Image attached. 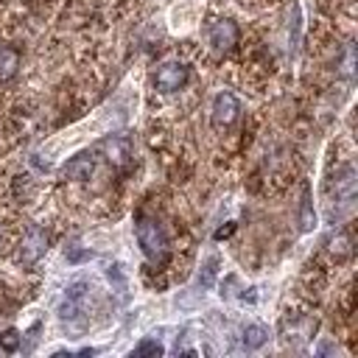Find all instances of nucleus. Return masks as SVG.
Wrapping results in <instances>:
<instances>
[{
	"label": "nucleus",
	"instance_id": "3",
	"mask_svg": "<svg viewBox=\"0 0 358 358\" xmlns=\"http://www.w3.org/2000/svg\"><path fill=\"white\" fill-rule=\"evenodd\" d=\"M45 252H48V232L42 227H28V232L17 243V263L20 266H34L45 257Z\"/></svg>",
	"mask_w": 358,
	"mask_h": 358
},
{
	"label": "nucleus",
	"instance_id": "1",
	"mask_svg": "<svg viewBox=\"0 0 358 358\" xmlns=\"http://www.w3.org/2000/svg\"><path fill=\"white\" fill-rule=\"evenodd\" d=\"M134 232H137V243L143 249V255L148 257V263L154 266H162L171 255V243H168V235L162 229V224L151 215H137V224H134Z\"/></svg>",
	"mask_w": 358,
	"mask_h": 358
},
{
	"label": "nucleus",
	"instance_id": "17",
	"mask_svg": "<svg viewBox=\"0 0 358 358\" xmlns=\"http://www.w3.org/2000/svg\"><path fill=\"white\" fill-rule=\"evenodd\" d=\"M31 162H34L36 168H42V171H48V168H50L48 162H42V159H39V154H34V157H31Z\"/></svg>",
	"mask_w": 358,
	"mask_h": 358
},
{
	"label": "nucleus",
	"instance_id": "5",
	"mask_svg": "<svg viewBox=\"0 0 358 358\" xmlns=\"http://www.w3.org/2000/svg\"><path fill=\"white\" fill-rule=\"evenodd\" d=\"M238 115H241V101H238L232 92L221 90V92L213 98V106H210V123H213L215 129H229V126L238 120Z\"/></svg>",
	"mask_w": 358,
	"mask_h": 358
},
{
	"label": "nucleus",
	"instance_id": "16",
	"mask_svg": "<svg viewBox=\"0 0 358 358\" xmlns=\"http://www.w3.org/2000/svg\"><path fill=\"white\" fill-rule=\"evenodd\" d=\"M352 64H355V48L347 45V48H344V67H341V73H344L350 81H352Z\"/></svg>",
	"mask_w": 358,
	"mask_h": 358
},
{
	"label": "nucleus",
	"instance_id": "2",
	"mask_svg": "<svg viewBox=\"0 0 358 358\" xmlns=\"http://www.w3.org/2000/svg\"><path fill=\"white\" fill-rule=\"evenodd\" d=\"M238 39H241V31H238V25H235L229 17L213 20L210 28H207V42H210V48H213L218 56L232 53L235 45H238Z\"/></svg>",
	"mask_w": 358,
	"mask_h": 358
},
{
	"label": "nucleus",
	"instance_id": "15",
	"mask_svg": "<svg viewBox=\"0 0 358 358\" xmlns=\"http://www.w3.org/2000/svg\"><path fill=\"white\" fill-rule=\"evenodd\" d=\"M215 266H218V257H215V255H213V257H207L204 271L199 274V285H201V288H210V285H213V277H215V271H218Z\"/></svg>",
	"mask_w": 358,
	"mask_h": 358
},
{
	"label": "nucleus",
	"instance_id": "6",
	"mask_svg": "<svg viewBox=\"0 0 358 358\" xmlns=\"http://www.w3.org/2000/svg\"><path fill=\"white\" fill-rule=\"evenodd\" d=\"M101 151H103V157L112 168H126L129 159H131V140L123 137V134H112L101 143Z\"/></svg>",
	"mask_w": 358,
	"mask_h": 358
},
{
	"label": "nucleus",
	"instance_id": "7",
	"mask_svg": "<svg viewBox=\"0 0 358 358\" xmlns=\"http://www.w3.org/2000/svg\"><path fill=\"white\" fill-rule=\"evenodd\" d=\"M92 173H95V159H92V154H87V151L70 157V159L62 165V176L70 179V182H87Z\"/></svg>",
	"mask_w": 358,
	"mask_h": 358
},
{
	"label": "nucleus",
	"instance_id": "12",
	"mask_svg": "<svg viewBox=\"0 0 358 358\" xmlns=\"http://www.w3.org/2000/svg\"><path fill=\"white\" fill-rule=\"evenodd\" d=\"M20 70V53L14 48H0V84L11 81Z\"/></svg>",
	"mask_w": 358,
	"mask_h": 358
},
{
	"label": "nucleus",
	"instance_id": "11",
	"mask_svg": "<svg viewBox=\"0 0 358 358\" xmlns=\"http://www.w3.org/2000/svg\"><path fill=\"white\" fill-rule=\"evenodd\" d=\"M268 341V327L266 324H246L241 330V344L243 350H260Z\"/></svg>",
	"mask_w": 358,
	"mask_h": 358
},
{
	"label": "nucleus",
	"instance_id": "14",
	"mask_svg": "<svg viewBox=\"0 0 358 358\" xmlns=\"http://www.w3.org/2000/svg\"><path fill=\"white\" fill-rule=\"evenodd\" d=\"M20 341H22V336L14 327H8V330L0 333V350H6V352H14L20 347Z\"/></svg>",
	"mask_w": 358,
	"mask_h": 358
},
{
	"label": "nucleus",
	"instance_id": "10",
	"mask_svg": "<svg viewBox=\"0 0 358 358\" xmlns=\"http://www.w3.org/2000/svg\"><path fill=\"white\" fill-rule=\"evenodd\" d=\"M327 252H330V257H336V260L352 257V238H350L344 229H336V235H330V241H327Z\"/></svg>",
	"mask_w": 358,
	"mask_h": 358
},
{
	"label": "nucleus",
	"instance_id": "8",
	"mask_svg": "<svg viewBox=\"0 0 358 358\" xmlns=\"http://www.w3.org/2000/svg\"><path fill=\"white\" fill-rule=\"evenodd\" d=\"M330 187H336V201L352 204V199H355V171H352V165H341L330 176Z\"/></svg>",
	"mask_w": 358,
	"mask_h": 358
},
{
	"label": "nucleus",
	"instance_id": "9",
	"mask_svg": "<svg viewBox=\"0 0 358 358\" xmlns=\"http://www.w3.org/2000/svg\"><path fill=\"white\" fill-rule=\"evenodd\" d=\"M316 227V210H313V199H310V185H302V196H299V229L310 232Z\"/></svg>",
	"mask_w": 358,
	"mask_h": 358
},
{
	"label": "nucleus",
	"instance_id": "4",
	"mask_svg": "<svg viewBox=\"0 0 358 358\" xmlns=\"http://www.w3.org/2000/svg\"><path fill=\"white\" fill-rule=\"evenodd\" d=\"M187 78H190L187 64H182V62H165L154 73V87L168 95V92H179L187 84Z\"/></svg>",
	"mask_w": 358,
	"mask_h": 358
},
{
	"label": "nucleus",
	"instance_id": "13",
	"mask_svg": "<svg viewBox=\"0 0 358 358\" xmlns=\"http://www.w3.org/2000/svg\"><path fill=\"white\" fill-rule=\"evenodd\" d=\"M162 352H165V347H162L157 338H143V341L134 347V355H154V358H157V355H162Z\"/></svg>",
	"mask_w": 358,
	"mask_h": 358
}]
</instances>
